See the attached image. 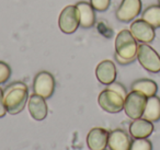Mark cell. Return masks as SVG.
<instances>
[{
    "label": "cell",
    "mask_w": 160,
    "mask_h": 150,
    "mask_svg": "<svg viewBox=\"0 0 160 150\" xmlns=\"http://www.w3.org/2000/svg\"><path fill=\"white\" fill-rule=\"evenodd\" d=\"M5 104L7 112L11 115L21 113L28 105L29 101V91L28 86L23 82H12L3 90Z\"/></svg>",
    "instance_id": "6da1fadb"
},
{
    "label": "cell",
    "mask_w": 160,
    "mask_h": 150,
    "mask_svg": "<svg viewBox=\"0 0 160 150\" xmlns=\"http://www.w3.org/2000/svg\"><path fill=\"white\" fill-rule=\"evenodd\" d=\"M138 44L129 30H122L115 38V59L121 65H128L137 58Z\"/></svg>",
    "instance_id": "7a4b0ae2"
},
{
    "label": "cell",
    "mask_w": 160,
    "mask_h": 150,
    "mask_svg": "<svg viewBox=\"0 0 160 150\" xmlns=\"http://www.w3.org/2000/svg\"><path fill=\"white\" fill-rule=\"evenodd\" d=\"M148 98L138 91L132 90L127 93L124 101V112L129 118L137 119L142 117Z\"/></svg>",
    "instance_id": "3957f363"
},
{
    "label": "cell",
    "mask_w": 160,
    "mask_h": 150,
    "mask_svg": "<svg viewBox=\"0 0 160 150\" xmlns=\"http://www.w3.org/2000/svg\"><path fill=\"white\" fill-rule=\"evenodd\" d=\"M137 59L147 71L157 73L160 71V56L148 44L140 43L137 49Z\"/></svg>",
    "instance_id": "277c9868"
},
{
    "label": "cell",
    "mask_w": 160,
    "mask_h": 150,
    "mask_svg": "<svg viewBox=\"0 0 160 150\" xmlns=\"http://www.w3.org/2000/svg\"><path fill=\"white\" fill-rule=\"evenodd\" d=\"M124 101L125 99L122 95H120L115 91L111 90L109 88L101 91L98 98L99 106L103 111L111 113V114L120 113L124 108Z\"/></svg>",
    "instance_id": "5b68a950"
},
{
    "label": "cell",
    "mask_w": 160,
    "mask_h": 150,
    "mask_svg": "<svg viewBox=\"0 0 160 150\" xmlns=\"http://www.w3.org/2000/svg\"><path fill=\"white\" fill-rule=\"evenodd\" d=\"M58 27L65 34H72L80 27L79 13L76 6H66L58 17Z\"/></svg>",
    "instance_id": "8992f818"
},
{
    "label": "cell",
    "mask_w": 160,
    "mask_h": 150,
    "mask_svg": "<svg viewBox=\"0 0 160 150\" xmlns=\"http://www.w3.org/2000/svg\"><path fill=\"white\" fill-rule=\"evenodd\" d=\"M55 90V79L48 71H41L34 77L33 92L44 99H49Z\"/></svg>",
    "instance_id": "52a82bcc"
},
{
    "label": "cell",
    "mask_w": 160,
    "mask_h": 150,
    "mask_svg": "<svg viewBox=\"0 0 160 150\" xmlns=\"http://www.w3.org/2000/svg\"><path fill=\"white\" fill-rule=\"evenodd\" d=\"M129 31H131L132 35L135 38L137 42L148 44V43L152 42L155 40V28H152L149 23H147L142 19L134 21L131 24Z\"/></svg>",
    "instance_id": "ba28073f"
},
{
    "label": "cell",
    "mask_w": 160,
    "mask_h": 150,
    "mask_svg": "<svg viewBox=\"0 0 160 150\" xmlns=\"http://www.w3.org/2000/svg\"><path fill=\"white\" fill-rule=\"evenodd\" d=\"M142 11V0H122L116 10V18L121 22H131Z\"/></svg>",
    "instance_id": "9c48e42d"
},
{
    "label": "cell",
    "mask_w": 160,
    "mask_h": 150,
    "mask_svg": "<svg viewBox=\"0 0 160 150\" xmlns=\"http://www.w3.org/2000/svg\"><path fill=\"white\" fill-rule=\"evenodd\" d=\"M46 99L42 98L41 95L33 93L29 97V101H28V110L31 115V117L34 121H43L46 118L47 116V104Z\"/></svg>",
    "instance_id": "30bf717a"
},
{
    "label": "cell",
    "mask_w": 160,
    "mask_h": 150,
    "mask_svg": "<svg viewBox=\"0 0 160 150\" xmlns=\"http://www.w3.org/2000/svg\"><path fill=\"white\" fill-rule=\"evenodd\" d=\"M109 132L102 127H94L87 135V145L90 150H105L108 148Z\"/></svg>",
    "instance_id": "8fae6325"
},
{
    "label": "cell",
    "mask_w": 160,
    "mask_h": 150,
    "mask_svg": "<svg viewBox=\"0 0 160 150\" xmlns=\"http://www.w3.org/2000/svg\"><path fill=\"white\" fill-rule=\"evenodd\" d=\"M132 140L128 134L123 129H114L109 132L108 149L109 150H129Z\"/></svg>",
    "instance_id": "7c38bea8"
},
{
    "label": "cell",
    "mask_w": 160,
    "mask_h": 150,
    "mask_svg": "<svg viewBox=\"0 0 160 150\" xmlns=\"http://www.w3.org/2000/svg\"><path fill=\"white\" fill-rule=\"evenodd\" d=\"M116 67L112 60H102L96 68V77L98 81L105 86H109L116 79Z\"/></svg>",
    "instance_id": "4fadbf2b"
},
{
    "label": "cell",
    "mask_w": 160,
    "mask_h": 150,
    "mask_svg": "<svg viewBox=\"0 0 160 150\" xmlns=\"http://www.w3.org/2000/svg\"><path fill=\"white\" fill-rule=\"evenodd\" d=\"M75 6L79 13L80 27L83 29H90L93 27L96 23V10L92 6L86 1H79Z\"/></svg>",
    "instance_id": "5bb4252c"
},
{
    "label": "cell",
    "mask_w": 160,
    "mask_h": 150,
    "mask_svg": "<svg viewBox=\"0 0 160 150\" xmlns=\"http://www.w3.org/2000/svg\"><path fill=\"white\" fill-rule=\"evenodd\" d=\"M152 122L147 121L142 117L133 119V122L129 125V134L133 138H148L152 134Z\"/></svg>",
    "instance_id": "9a60e30c"
},
{
    "label": "cell",
    "mask_w": 160,
    "mask_h": 150,
    "mask_svg": "<svg viewBox=\"0 0 160 150\" xmlns=\"http://www.w3.org/2000/svg\"><path fill=\"white\" fill-rule=\"evenodd\" d=\"M142 118L149 122H158L160 119V98L153 95L147 99Z\"/></svg>",
    "instance_id": "2e32d148"
},
{
    "label": "cell",
    "mask_w": 160,
    "mask_h": 150,
    "mask_svg": "<svg viewBox=\"0 0 160 150\" xmlns=\"http://www.w3.org/2000/svg\"><path fill=\"white\" fill-rule=\"evenodd\" d=\"M132 90L138 91V92L146 95L147 98H150V97L156 95V93H157V91H158V86L153 80L139 79V80H136L135 82H133V84H132Z\"/></svg>",
    "instance_id": "e0dca14e"
},
{
    "label": "cell",
    "mask_w": 160,
    "mask_h": 150,
    "mask_svg": "<svg viewBox=\"0 0 160 150\" xmlns=\"http://www.w3.org/2000/svg\"><path fill=\"white\" fill-rule=\"evenodd\" d=\"M142 19L152 28H160V6H149L144 10L142 14Z\"/></svg>",
    "instance_id": "ac0fdd59"
},
{
    "label": "cell",
    "mask_w": 160,
    "mask_h": 150,
    "mask_svg": "<svg viewBox=\"0 0 160 150\" xmlns=\"http://www.w3.org/2000/svg\"><path fill=\"white\" fill-rule=\"evenodd\" d=\"M129 150H152V143L147 138H134Z\"/></svg>",
    "instance_id": "d6986e66"
},
{
    "label": "cell",
    "mask_w": 160,
    "mask_h": 150,
    "mask_svg": "<svg viewBox=\"0 0 160 150\" xmlns=\"http://www.w3.org/2000/svg\"><path fill=\"white\" fill-rule=\"evenodd\" d=\"M11 76V68L5 62L0 60V84H3L8 81Z\"/></svg>",
    "instance_id": "ffe728a7"
},
{
    "label": "cell",
    "mask_w": 160,
    "mask_h": 150,
    "mask_svg": "<svg viewBox=\"0 0 160 150\" xmlns=\"http://www.w3.org/2000/svg\"><path fill=\"white\" fill-rule=\"evenodd\" d=\"M90 5L96 11L103 12L109 9L111 5V0H90Z\"/></svg>",
    "instance_id": "44dd1931"
},
{
    "label": "cell",
    "mask_w": 160,
    "mask_h": 150,
    "mask_svg": "<svg viewBox=\"0 0 160 150\" xmlns=\"http://www.w3.org/2000/svg\"><path fill=\"white\" fill-rule=\"evenodd\" d=\"M108 88L111 89V90H113V91H115L116 93H118L120 95H122L124 99L126 98V95H127L126 88H125L122 83H120V82H116V81L112 82L111 84H109V86H108Z\"/></svg>",
    "instance_id": "7402d4cb"
},
{
    "label": "cell",
    "mask_w": 160,
    "mask_h": 150,
    "mask_svg": "<svg viewBox=\"0 0 160 150\" xmlns=\"http://www.w3.org/2000/svg\"><path fill=\"white\" fill-rule=\"evenodd\" d=\"M7 108H6L5 104V95H3V90L0 88V118L3 116H6L7 114Z\"/></svg>",
    "instance_id": "603a6c76"
},
{
    "label": "cell",
    "mask_w": 160,
    "mask_h": 150,
    "mask_svg": "<svg viewBox=\"0 0 160 150\" xmlns=\"http://www.w3.org/2000/svg\"><path fill=\"white\" fill-rule=\"evenodd\" d=\"M158 3H159V6H160V0H158Z\"/></svg>",
    "instance_id": "cb8c5ba5"
}]
</instances>
